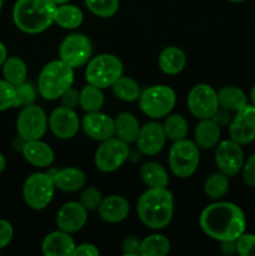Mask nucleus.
Wrapping results in <instances>:
<instances>
[{"label": "nucleus", "instance_id": "1", "mask_svg": "<svg viewBox=\"0 0 255 256\" xmlns=\"http://www.w3.org/2000/svg\"><path fill=\"white\" fill-rule=\"evenodd\" d=\"M199 224L208 236L218 242L236 240L246 229L244 212L228 202H214L205 208L200 214Z\"/></svg>", "mask_w": 255, "mask_h": 256}, {"label": "nucleus", "instance_id": "2", "mask_svg": "<svg viewBox=\"0 0 255 256\" xmlns=\"http://www.w3.org/2000/svg\"><path fill=\"white\" fill-rule=\"evenodd\" d=\"M136 212L140 222L146 228L164 229L170 224L174 212L172 194L166 188H150L138 200Z\"/></svg>", "mask_w": 255, "mask_h": 256}, {"label": "nucleus", "instance_id": "3", "mask_svg": "<svg viewBox=\"0 0 255 256\" xmlns=\"http://www.w3.org/2000/svg\"><path fill=\"white\" fill-rule=\"evenodd\" d=\"M56 4L52 0H18L12 8V20L26 34H39L55 22Z\"/></svg>", "mask_w": 255, "mask_h": 256}, {"label": "nucleus", "instance_id": "4", "mask_svg": "<svg viewBox=\"0 0 255 256\" xmlns=\"http://www.w3.org/2000/svg\"><path fill=\"white\" fill-rule=\"evenodd\" d=\"M74 69L62 60H52L42 69L38 79V92L45 100H56L72 88Z\"/></svg>", "mask_w": 255, "mask_h": 256}, {"label": "nucleus", "instance_id": "5", "mask_svg": "<svg viewBox=\"0 0 255 256\" xmlns=\"http://www.w3.org/2000/svg\"><path fill=\"white\" fill-rule=\"evenodd\" d=\"M122 62L112 54H100L88 62L85 79L100 89L112 86L122 75Z\"/></svg>", "mask_w": 255, "mask_h": 256}, {"label": "nucleus", "instance_id": "6", "mask_svg": "<svg viewBox=\"0 0 255 256\" xmlns=\"http://www.w3.org/2000/svg\"><path fill=\"white\" fill-rule=\"evenodd\" d=\"M176 102V95L170 86L154 85L144 92L139 98L142 112L152 119H160L170 114Z\"/></svg>", "mask_w": 255, "mask_h": 256}, {"label": "nucleus", "instance_id": "7", "mask_svg": "<svg viewBox=\"0 0 255 256\" xmlns=\"http://www.w3.org/2000/svg\"><path fill=\"white\" fill-rule=\"evenodd\" d=\"M200 162L199 146L194 142L182 139L174 142L169 152V166L178 178H189L196 172Z\"/></svg>", "mask_w": 255, "mask_h": 256}, {"label": "nucleus", "instance_id": "8", "mask_svg": "<svg viewBox=\"0 0 255 256\" xmlns=\"http://www.w3.org/2000/svg\"><path fill=\"white\" fill-rule=\"evenodd\" d=\"M55 184L49 172H35L24 182L22 198L32 210H42L50 204L55 192Z\"/></svg>", "mask_w": 255, "mask_h": 256}, {"label": "nucleus", "instance_id": "9", "mask_svg": "<svg viewBox=\"0 0 255 256\" xmlns=\"http://www.w3.org/2000/svg\"><path fill=\"white\" fill-rule=\"evenodd\" d=\"M129 154V144L119 138H110L102 142L95 152V166L102 172H112L126 162Z\"/></svg>", "mask_w": 255, "mask_h": 256}, {"label": "nucleus", "instance_id": "10", "mask_svg": "<svg viewBox=\"0 0 255 256\" xmlns=\"http://www.w3.org/2000/svg\"><path fill=\"white\" fill-rule=\"evenodd\" d=\"M48 116L44 110L38 105L32 104L22 108L18 116V134L24 142L42 139L48 129Z\"/></svg>", "mask_w": 255, "mask_h": 256}, {"label": "nucleus", "instance_id": "11", "mask_svg": "<svg viewBox=\"0 0 255 256\" xmlns=\"http://www.w3.org/2000/svg\"><path fill=\"white\" fill-rule=\"evenodd\" d=\"M92 54V42L82 34L68 35L59 48L60 60L72 69L88 64Z\"/></svg>", "mask_w": 255, "mask_h": 256}, {"label": "nucleus", "instance_id": "12", "mask_svg": "<svg viewBox=\"0 0 255 256\" xmlns=\"http://www.w3.org/2000/svg\"><path fill=\"white\" fill-rule=\"evenodd\" d=\"M188 108L198 119H210L219 109L218 92L208 84H198L188 95Z\"/></svg>", "mask_w": 255, "mask_h": 256}, {"label": "nucleus", "instance_id": "13", "mask_svg": "<svg viewBox=\"0 0 255 256\" xmlns=\"http://www.w3.org/2000/svg\"><path fill=\"white\" fill-rule=\"evenodd\" d=\"M244 162V150L236 142L230 139L218 144L215 150V162L220 172L228 176H235L242 172Z\"/></svg>", "mask_w": 255, "mask_h": 256}, {"label": "nucleus", "instance_id": "14", "mask_svg": "<svg viewBox=\"0 0 255 256\" xmlns=\"http://www.w3.org/2000/svg\"><path fill=\"white\" fill-rule=\"evenodd\" d=\"M230 139L240 145L250 144L255 140V106L246 104L238 110L229 126Z\"/></svg>", "mask_w": 255, "mask_h": 256}, {"label": "nucleus", "instance_id": "15", "mask_svg": "<svg viewBox=\"0 0 255 256\" xmlns=\"http://www.w3.org/2000/svg\"><path fill=\"white\" fill-rule=\"evenodd\" d=\"M48 122L52 134L62 140L74 138L80 129V120L75 110L65 106H59L52 110Z\"/></svg>", "mask_w": 255, "mask_h": 256}, {"label": "nucleus", "instance_id": "16", "mask_svg": "<svg viewBox=\"0 0 255 256\" xmlns=\"http://www.w3.org/2000/svg\"><path fill=\"white\" fill-rule=\"evenodd\" d=\"M166 142L164 128L159 122H150L144 126H140L139 135L136 139V146L142 154L152 156L159 154Z\"/></svg>", "mask_w": 255, "mask_h": 256}, {"label": "nucleus", "instance_id": "17", "mask_svg": "<svg viewBox=\"0 0 255 256\" xmlns=\"http://www.w3.org/2000/svg\"><path fill=\"white\" fill-rule=\"evenodd\" d=\"M82 128L90 139L100 142L115 135L114 119L100 112H88L82 120Z\"/></svg>", "mask_w": 255, "mask_h": 256}, {"label": "nucleus", "instance_id": "18", "mask_svg": "<svg viewBox=\"0 0 255 256\" xmlns=\"http://www.w3.org/2000/svg\"><path fill=\"white\" fill-rule=\"evenodd\" d=\"M88 222V210L80 202H69L62 205L56 215L59 230L74 234L82 230Z\"/></svg>", "mask_w": 255, "mask_h": 256}, {"label": "nucleus", "instance_id": "19", "mask_svg": "<svg viewBox=\"0 0 255 256\" xmlns=\"http://www.w3.org/2000/svg\"><path fill=\"white\" fill-rule=\"evenodd\" d=\"M22 156L29 164L38 168H48L54 162V150L42 139L25 142L22 148Z\"/></svg>", "mask_w": 255, "mask_h": 256}, {"label": "nucleus", "instance_id": "20", "mask_svg": "<svg viewBox=\"0 0 255 256\" xmlns=\"http://www.w3.org/2000/svg\"><path fill=\"white\" fill-rule=\"evenodd\" d=\"M76 248L74 239L69 232L62 230L48 234L42 240V250L46 256H69L74 254Z\"/></svg>", "mask_w": 255, "mask_h": 256}, {"label": "nucleus", "instance_id": "21", "mask_svg": "<svg viewBox=\"0 0 255 256\" xmlns=\"http://www.w3.org/2000/svg\"><path fill=\"white\" fill-rule=\"evenodd\" d=\"M99 215L106 222H120L129 214V202L120 195H109L99 205Z\"/></svg>", "mask_w": 255, "mask_h": 256}, {"label": "nucleus", "instance_id": "22", "mask_svg": "<svg viewBox=\"0 0 255 256\" xmlns=\"http://www.w3.org/2000/svg\"><path fill=\"white\" fill-rule=\"evenodd\" d=\"M52 176L54 180L55 188L66 192H78L84 186L85 182H86L84 172L72 166L56 170L54 174H52Z\"/></svg>", "mask_w": 255, "mask_h": 256}, {"label": "nucleus", "instance_id": "23", "mask_svg": "<svg viewBox=\"0 0 255 256\" xmlns=\"http://www.w3.org/2000/svg\"><path fill=\"white\" fill-rule=\"evenodd\" d=\"M195 144L202 149H212L219 144L220 126L212 118L200 119V122L195 128Z\"/></svg>", "mask_w": 255, "mask_h": 256}, {"label": "nucleus", "instance_id": "24", "mask_svg": "<svg viewBox=\"0 0 255 256\" xmlns=\"http://www.w3.org/2000/svg\"><path fill=\"white\" fill-rule=\"evenodd\" d=\"M159 66L162 72L168 75H176L184 69L186 64V58H185L184 52L176 46H168L160 52Z\"/></svg>", "mask_w": 255, "mask_h": 256}, {"label": "nucleus", "instance_id": "25", "mask_svg": "<svg viewBox=\"0 0 255 256\" xmlns=\"http://www.w3.org/2000/svg\"><path fill=\"white\" fill-rule=\"evenodd\" d=\"M115 122V135L126 144L136 142L140 125L136 118L130 112H122L116 116Z\"/></svg>", "mask_w": 255, "mask_h": 256}, {"label": "nucleus", "instance_id": "26", "mask_svg": "<svg viewBox=\"0 0 255 256\" xmlns=\"http://www.w3.org/2000/svg\"><path fill=\"white\" fill-rule=\"evenodd\" d=\"M218 102L219 106L229 110V112H235L242 109L248 104V96L242 89L232 85L222 86L218 92Z\"/></svg>", "mask_w": 255, "mask_h": 256}, {"label": "nucleus", "instance_id": "27", "mask_svg": "<svg viewBox=\"0 0 255 256\" xmlns=\"http://www.w3.org/2000/svg\"><path fill=\"white\" fill-rule=\"evenodd\" d=\"M84 14L82 9L72 4H62L56 8L55 22L62 29H76L82 24Z\"/></svg>", "mask_w": 255, "mask_h": 256}, {"label": "nucleus", "instance_id": "28", "mask_svg": "<svg viewBox=\"0 0 255 256\" xmlns=\"http://www.w3.org/2000/svg\"><path fill=\"white\" fill-rule=\"evenodd\" d=\"M140 176L149 188H166L169 184L166 170L159 162H145L140 169Z\"/></svg>", "mask_w": 255, "mask_h": 256}, {"label": "nucleus", "instance_id": "29", "mask_svg": "<svg viewBox=\"0 0 255 256\" xmlns=\"http://www.w3.org/2000/svg\"><path fill=\"white\" fill-rule=\"evenodd\" d=\"M2 75H4V80L16 86V85L24 82L26 79V64L19 56L6 58V60L2 64Z\"/></svg>", "mask_w": 255, "mask_h": 256}, {"label": "nucleus", "instance_id": "30", "mask_svg": "<svg viewBox=\"0 0 255 256\" xmlns=\"http://www.w3.org/2000/svg\"><path fill=\"white\" fill-rule=\"evenodd\" d=\"M112 92L118 99L122 100V102H136L139 100L142 90H140L139 84L132 79L130 76H120L114 84L112 85Z\"/></svg>", "mask_w": 255, "mask_h": 256}, {"label": "nucleus", "instance_id": "31", "mask_svg": "<svg viewBox=\"0 0 255 256\" xmlns=\"http://www.w3.org/2000/svg\"><path fill=\"white\" fill-rule=\"evenodd\" d=\"M79 105L86 112H100L104 105V95H102V89L88 82V85H85L80 90Z\"/></svg>", "mask_w": 255, "mask_h": 256}, {"label": "nucleus", "instance_id": "32", "mask_svg": "<svg viewBox=\"0 0 255 256\" xmlns=\"http://www.w3.org/2000/svg\"><path fill=\"white\" fill-rule=\"evenodd\" d=\"M169 252L170 242L164 235H149L140 244V255L142 256H165Z\"/></svg>", "mask_w": 255, "mask_h": 256}, {"label": "nucleus", "instance_id": "33", "mask_svg": "<svg viewBox=\"0 0 255 256\" xmlns=\"http://www.w3.org/2000/svg\"><path fill=\"white\" fill-rule=\"evenodd\" d=\"M164 132L168 139L176 142V140L185 139L189 132V125H188L186 119L179 114H172L165 119Z\"/></svg>", "mask_w": 255, "mask_h": 256}, {"label": "nucleus", "instance_id": "34", "mask_svg": "<svg viewBox=\"0 0 255 256\" xmlns=\"http://www.w3.org/2000/svg\"><path fill=\"white\" fill-rule=\"evenodd\" d=\"M229 176L222 172H215L210 175L204 184V192L210 199H220L229 190Z\"/></svg>", "mask_w": 255, "mask_h": 256}, {"label": "nucleus", "instance_id": "35", "mask_svg": "<svg viewBox=\"0 0 255 256\" xmlns=\"http://www.w3.org/2000/svg\"><path fill=\"white\" fill-rule=\"evenodd\" d=\"M85 5L99 18H112L119 10V0H85Z\"/></svg>", "mask_w": 255, "mask_h": 256}, {"label": "nucleus", "instance_id": "36", "mask_svg": "<svg viewBox=\"0 0 255 256\" xmlns=\"http://www.w3.org/2000/svg\"><path fill=\"white\" fill-rule=\"evenodd\" d=\"M36 99V90L30 82H22L15 86V104L14 108L28 106L34 104Z\"/></svg>", "mask_w": 255, "mask_h": 256}, {"label": "nucleus", "instance_id": "37", "mask_svg": "<svg viewBox=\"0 0 255 256\" xmlns=\"http://www.w3.org/2000/svg\"><path fill=\"white\" fill-rule=\"evenodd\" d=\"M102 192L96 188H86L80 195V204L89 212V210H95L99 208L102 202Z\"/></svg>", "mask_w": 255, "mask_h": 256}, {"label": "nucleus", "instance_id": "38", "mask_svg": "<svg viewBox=\"0 0 255 256\" xmlns=\"http://www.w3.org/2000/svg\"><path fill=\"white\" fill-rule=\"evenodd\" d=\"M15 104V86L6 80H0V112L10 109Z\"/></svg>", "mask_w": 255, "mask_h": 256}, {"label": "nucleus", "instance_id": "39", "mask_svg": "<svg viewBox=\"0 0 255 256\" xmlns=\"http://www.w3.org/2000/svg\"><path fill=\"white\" fill-rule=\"evenodd\" d=\"M236 252L240 256H255V235L242 232L236 240Z\"/></svg>", "mask_w": 255, "mask_h": 256}, {"label": "nucleus", "instance_id": "40", "mask_svg": "<svg viewBox=\"0 0 255 256\" xmlns=\"http://www.w3.org/2000/svg\"><path fill=\"white\" fill-rule=\"evenodd\" d=\"M242 180L248 186L255 188V154L250 155L242 165Z\"/></svg>", "mask_w": 255, "mask_h": 256}, {"label": "nucleus", "instance_id": "41", "mask_svg": "<svg viewBox=\"0 0 255 256\" xmlns=\"http://www.w3.org/2000/svg\"><path fill=\"white\" fill-rule=\"evenodd\" d=\"M60 102H62V106L75 110V108H76L80 102V92H78L74 88H69V89L60 96Z\"/></svg>", "mask_w": 255, "mask_h": 256}, {"label": "nucleus", "instance_id": "42", "mask_svg": "<svg viewBox=\"0 0 255 256\" xmlns=\"http://www.w3.org/2000/svg\"><path fill=\"white\" fill-rule=\"evenodd\" d=\"M12 235H14V230H12V224L6 220L0 219V250L10 244Z\"/></svg>", "mask_w": 255, "mask_h": 256}, {"label": "nucleus", "instance_id": "43", "mask_svg": "<svg viewBox=\"0 0 255 256\" xmlns=\"http://www.w3.org/2000/svg\"><path fill=\"white\" fill-rule=\"evenodd\" d=\"M140 242L136 236H128L122 240V249L124 255H140Z\"/></svg>", "mask_w": 255, "mask_h": 256}, {"label": "nucleus", "instance_id": "44", "mask_svg": "<svg viewBox=\"0 0 255 256\" xmlns=\"http://www.w3.org/2000/svg\"><path fill=\"white\" fill-rule=\"evenodd\" d=\"M100 254L99 249H98L95 245L92 244H88V242H85V244H80L78 245L76 248H75L74 250V256H78V255H84V256H98Z\"/></svg>", "mask_w": 255, "mask_h": 256}, {"label": "nucleus", "instance_id": "45", "mask_svg": "<svg viewBox=\"0 0 255 256\" xmlns=\"http://www.w3.org/2000/svg\"><path fill=\"white\" fill-rule=\"evenodd\" d=\"M212 119L215 120V122H218L219 125H226L228 122H230V114H229V110L224 109V108H222V109H218L216 114L212 116Z\"/></svg>", "mask_w": 255, "mask_h": 256}, {"label": "nucleus", "instance_id": "46", "mask_svg": "<svg viewBox=\"0 0 255 256\" xmlns=\"http://www.w3.org/2000/svg\"><path fill=\"white\" fill-rule=\"evenodd\" d=\"M220 252L226 255L234 254L236 252L235 240H224V242H220Z\"/></svg>", "mask_w": 255, "mask_h": 256}, {"label": "nucleus", "instance_id": "47", "mask_svg": "<svg viewBox=\"0 0 255 256\" xmlns=\"http://www.w3.org/2000/svg\"><path fill=\"white\" fill-rule=\"evenodd\" d=\"M6 56H8L6 48H5V45L0 42V66L4 64V62L6 60Z\"/></svg>", "mask_w": 255, "mask_h": 256}, {"label": "nucleus", "instance_id": "48", "mask_svg": "<svg viewBox=\"0 0 255 256\" xmlns=\"http://www.w3.org/2000/svg\"><path fill=\"white\" fill-rule=\"evenodd\" d=\"M5 166H6V160H5L4 155H2V152H0V174H2V172H4Z\"/></svg>", "mask_w": 255, "mask_h": 256}, {"label": "nucleus", "instance_id": "49", "mask_svg": "<svg viewBox=\"0 0 255 256\" xmlns=\"http://www.w3.org/2000/svg\"><path fill=\"white\" fill-rule=\"evenodd\" d=\"M250 99H252V104L255 106V85L252 86V92H250Z\"/></svg>", "mask_w": 255, "mask_h": 256}, {"label": "nucleus", "instance_id": "50", "mask_svg": "<svg viewBox=\"0 0 255 256\" xmlns=\"http://www.w3.org/2000/svg\"><path fill=\"white\" fill-rule=\"evenodd\" d=\"M52 2H54L56 5H62V4H66L69 0H52Z\"/></svg>", "mask_w": 255, "mask_h": 256}, {"label": "nucleus", "instance_id": "51", "mask_svg": "<svg viewBox=\"0 0 255 256\" xmlns=\"http://www.w3.org/2000/svg\"><path fill=\"white\" fill-rule=\"evenodd\" d=\"M229 2H245V0H229Z\"/></svg>", "mask_w": 255, "mask_h": 256}, {"label": "nucleus", "instance_id": "52", "mask_svg": "<svg viewBox=\"0 0 255 256\" xmlns=\"http://www.w3.org/2000/svg\"><path fill=\"white\" fill-rule=\"evenodd\" d=\"M2 2H4V0H0V10H2Z\"/></svg>", "mask_w": 255, "mask_h": 256}]
</instances>
